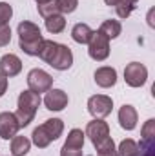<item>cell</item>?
Listing matches in <instances>:
<instances>
[{"mask_svg": "<svg viewBox=\"0 0 155 156\" xmlns=\"http://www.w3.org/2000/svg\"><path fill=\"white\" fill-rule=\"evenodd\" d=\"M37 56L42 58L46 64H49L57 71H66L73 64V53H71V49L68 45L57 44L53 40H44L40 44V49H39Z\"/></svg>", "mask_w": 155, "mask_h": 156, "instance_id": "cell-1", "label": "cell"}, {"mask_svg": "<svg viewBox=\"0 0 155 156\" xmlns=\"http://www.w3.org/2000/svg\"><path fill=\"white\" fill-rule=\"evenodd\" d=\"M42 42H44V38H42V33L37 24L28 22V20L18 24V45L26 55L37 56Z\"/></svg>", "mask_w": 155, "mask_h": 156, "instance_id": "cell-2", "label": "cell"}, {"mask_svg": "<svg viewBox=\"0 0 155 156\" xmlns=\"http://www.w3.org/2000/svg\"><path fill=\"white\" fill-rule=\"evenodd\" d=\"M39 105H40V94L29 91V89L28 91H22L18 94V109H17L15 116L18 120V125L20 127H28L33 122Z\"/></svg>", "mask_w": 155, "mask_h": 156, "instance_id": "cell-3", "label": "cell"}, {"mask_svg": "<svg viewBox=\"0 0 155 156\" xmlns=\"http://www.w3.org/2000/svg\"><path fill=\"white\" fill-rule=\"evenodd\" d=\"M64 131V122L59 120V118H51V120H46L42 125H39L35 131H33V144L39 147V149H46L51 142H55Z\"/></svg>", "mask_w": 155, "mask_h": 156, "instance_id": "cell-4", "label": "cell"}, {"mask_svg": "<svg viewBox=\"0 0 155 156\" xmlns=\"http://www.w3.org/2000/svg\"><path fill=\"white\" fill-rule=\"evenodd\" d=\"M88 53L93 60L97 62H102L110 56V38L104 37L100 31H93L91 35V40L88 42Z\"/></svg>", "mask_w": 155, "mask_h": 156, "instance_id": "cell-5", "label": "cell"}, {"mask_svg": "<svg viewBox=\"0 0 155 156\" xmlns=\"http://www.w3.org/2000/svg\"><path fill=\"white\" fill-rule=\"evenodd\" d=\"M51 85H53V78L51 75H47L44 69H31L29 71V75H28V87H29V91H33V93H47L49 89H51Z\"/></svg>", "mask_w": 155, "mask_h": 156, "instance_id": "cell-6", "label": "cell"}, {"mask_svg": "<svg viewBox=\"0 0 155 156\" xmlns=\"http://www.w3.org/2000/svg\"><path fill=\"white\" fill-rule=\"evenodd\" d=\"M112 109H113V100L106 94H95L88 100V111L95 118L108 116L112 113Z\"/></svg>", "mask_w": 155, "mask_h": 156, "instance_id": "cell-7", "label": "cell"}, {"mask_svg": "<svg viewBox=\"0 0 155 156\" xmlns=\"http://www.w3.org/2000/svg\"><path fill=\"white\" fill-rule=\"evenodd\" d=\"M124 80L130 87H141L148 80V69L139 62H131L124 69Z\"/></svg>", "mask_w": 155, "mask_h": 156, "instance_id": "cell-8", "label": "cell"}, {"mask_svg": "<svg viewBox=\"0 0 155 156\" xmlns=\"http://www.w3.org/2000/svg\"><path fill=\"white\" fill-rule=\"evenodd\" d=\"M84 136H88L91 140V144H97V142H100V140H104V138L110 136V127L100 118H95L93 122H89L86 125V134Z\"/></svg>", "mask_w": 155, "mask_h": 156, "instance_id": "cell-9", "label": "cell"}, {"mask_svg": "<svg viewBox=\"0 0 155 156\" xmlns=\"http://www.w3.org/2000/svg\"><path fill=\"white\" fill-rule=\"evenodd\" d=\"M20 125H18V120L15 116V113H0V136L4 140H9L13 136H17Z\"/></svg>", "mask_w": 155, "mask_h": 156, "instance_id": "cell-10", "label": "cell"}, {"mask_svg": "<svg viewBox=\"0 0 155 156\" xmlns=\"http://www.w3.org/2000/svg\"><path fill=\"white\" fill-rule=\"evenodd\" d=\"M44 104L49 111H62L68 105V94L62 89H49L46 93Z\"/></svg>", "mask_w": 155, "mask_h": 156, "instance_id": "cell-11", "label": "cell"}, {"mask_svg": "<svg viewBox=\"0 0 155 156\" xmlns=\"http://www.w3.org/2000/svg\"><path fill=\"white\" fill-rule=\"evenodd\" d=\"M22 71V62L17 55H4L0 58V73L4 75L6 78H11V76H17L18 73Z\"/></svg>", "mask_w": 155, "mask_h": 156, "instance_id": "cell-12", "label": "cell"}, {"mask_svg": "<svg viewBox=\"0 0 155 156\" xmlns=\"http://www.w3.org/2000/svg\"><path fill=\"white\" fill-rule=\"evenodd\" d=\"M93 76H95L97 85L99 87H104V89L113 87L117 83V71L113 67H99Z\"/></svg>", "mask_w": 155, "mask_h": 156, "instance_id": "cell-13", "label": "cell"}, {"mask_svg": "<svg viewBox=\"0 0 155 156\" xmlns=\"http://www.w3.org/2000/svg\"><path fill=\"white\" fill-rule=\"evenodd\" d=\"M119 122H120V127L126 129V131H133L135 125H137V111L133 105H122L120 111H119Z\"/></svg>", "mask_w": 155, "mask_h": 156, "instance_id": "cell-14", "label": "cell"}, {"mask_svg": "<svg viewBox=\"0 0 155 156\" xmlns=\"http://www.w3.org/2000/svg\"><path fill=\"white\" fill-rule=\"evenodd\" d=\"M108 5H115L119 18H128L131 15V11L137 7L139 0H104Z\"/></svg>", "mask_w": 155, "mask_h": 156, "instance_id": "cell-15", "label": "cell"}, {"mask_svg": "<svg viewBox=\"0 0 155 156\" xmlns=\"http://www.w3.org/2000/svg\"><path fill=\"white\" fill-rule=\"evenodd\" d=\"M91 35H93V29L88 24H75L71 29V38L77 44H88L91 40Z\"/></svg>", "mask_w": 155, "mask_h": 156, "instance_id": "cell-16", "label": "cell"}, {"mask_svg": "<svg viewBox=\"0 0 155 156\" xmlns=\"http://www.w3.org/2000/svg\"><path fill=\"white\" fill-rule=\"evenodd\" d=\"M29 147H31V142L26 136H13V142H11V154L13 156H26L29 153Z\"/></svg>", "mask_w": 155, "mask_h": 156, "instance_id": "cell-17", "label": "cell"}, {"mask_svg": "<svg viewBox=\"0 0 155 156\" xmlns=\"http://www.w3.org/2000/svg\"><path fill=\"white\" fill-rule=\"evenodd\" d=\"M99 31H100L104 37H108V38L112 40V38H117V37L120 35L122 26H120V22H119V20H104Z\"/></svg>", "mask_w": 155, "mask_h": 156, "instance_id": "cell-18", "label": "cell"}, {"mask_svg": "<svg viewBox=\"0 0 155 156\" xmlns=\"http://www.w3.org/2000/svg\"><path fill=\"white\" fill-rule=\"evenodd\" d=\"M66 27V18L64 15H53L49 18H46V29L49 33H62Z\"/></svg>", "mask_w": 155, "mask_h": 156, "instance_id": "cell-19", "label": "cell"}, {"mask_svg": "<svg viewBox=\"0 0 155 156\" xmlns=\"http://www.w3.org/2000/svg\"><path fill=\"white\" fill-rule=\"evenodd\" d=\"M64 145L70 149H82L84 147V133L80 129H71Z\"/></svg>", "mask_w": 155, "mask_h": 156, "instance_id": "cell-20", "label": "cell"}, {"mask_svg": "<svg viewBox=\"0 0 155 156\" xmlns=\"http://www.w3.org/2000/svg\"><path fill=\"white\" fill-rule=\"evenodd\" d=\"M37 9H39V15L40 16H44V18H49V16H53V15H62V13L59 11V5H57L55 0L42 2V4L37 5Z\"/></svg>", "mask_w": 155, "mask_h": 156, "instance_id": "cell-21", "label": "cell"}, {"mask_svg": "<svg viewBox=\"0 0 155 156\" xmlns=\"http://www.w3.org/2000/svg\"><path fill=\"white\" fill-rule=\"evenodd\" d=\"M137 151H139V144L135 140H131V138H126V140L120 142L117 153H119V156H135Z\"/></svg>", "mask_w": 155, "mask_h": 156, "instance_id": "cell-22", "label": "cell"}, {"mask_svg": "<svg viewBox=\"0 0 155 156\" xmlns=\"http://www.w3.org/2000/svg\"><path fill=\"white\" fill-rule=\"evenodd\" d=\"M135 156H155V140H142Z\"/></svg>", "mask_w": 155, "mask_h": 156, "instance_id": "cell-23", "label": "cell"}, {"mask_svg": "<svg viewBox=\"0 0 155 156\" xmlns=\"http://www.w3.org/2000/svg\"><path fill=\"white\" fill-rule=\"evenodd\" d=\"M13 16V9L7 2H0V26H6Z\"/></svg>", "mask_w": 155, "mask_h": 156, "instance_id": "cell-24", "label": "cell"}, {"mask_svg": "<svg viewBox=\"0 0 155 156\" xmlns=\"http://www.w3.org/2000/svg\"><path fill=\"white\" fill-rule=\"evenodd\" d=\"M60 13H73L78 5V0H55Z\"/></svg>", "mask_w": 155, "mask_h": 156, "instance_id": "cell-25", "label": "cell"}, {"mask_svg": "<svg viewBox=\"0 0 155 156\" xmlns=\"http://www.w3.org/2000/svg\"><path fill=\"white\" fill-rule=\"evenodd\" d=\"M142 140H155V120L150 118L142 127Z\"/></svg>", "mask_w": 155, "mask_h": 156, "instance_id": "cell-26", "label": "cell"}, {"mask_svg": "<svg viewBox=\"0 0 155 156\" xmlns=\"http://www.w3.org/2000/svg\"><path fill=\"white\" fill-rule=\"evenodd\" d=\"M11 42V29L9 26H0V45H7Z\"/></svg>", "mask_w": 155, "mask_h": 156, "instance_id": "cell-27", "label": "cell"}, {"mask_svg": "<svg viewBox=\"0 0 155 156\" xmlns=\"http://www.w3.org/2000/svg\"><path fill=\"white\" fill-rule=\"evenodd\" d=\"M60 156H82V149H70V147L62 145Z\"/></svg>", "mask_w": 155, "mask_h": 156, "instance_id": "cell-28", "label": "cell"}, {"mask_svg": "<svg viewBox=\"0 0 155 156\" xmlns=\"http://www.w3.org/2000/svg\"><path fill=\"white\" fill-rule=\"evenodd\" d=\"M6 89H7V78L0 73V96L6 93Z\"/></svg>", "mask_w": 155, "mask_h": 156, "instance_id": "cell-29", "label": "cell"}, {"mask_svg": "<svg viewBox=\"0 0 155 156\" xmlns=\"http://www.w3.org/2000/svg\"><path fill=\"white\" fill-rule=\"evenodd\" d=\"M97 156H119L115 147H112V149H106V151H100V153H97Z\"/></svg>", "mask_w": 155, "mask_h": 156, "instance_id": "cell-30", "label": "cell"}, {"mask_svg": "<svg viewBox=\"0 0 155 156\" xmlns=\"http://www.w3.org/2000/svg\"><path fill=\"white\" fill-rule=\"evenodd\" d=\"M37 2H39V4H42V2H47V0H37Z\"/></svg>", "mask_w": 155, "mask_h": 156, "instance_id": "cell-31", "label": "cell"}]
</instances>
